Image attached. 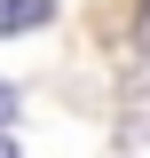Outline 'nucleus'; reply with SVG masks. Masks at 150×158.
<instances>
[{
    "label": "nucleus",
    "instance_id": "obj_1",
    "mask_svg": "<svg viewBox=\"0 0 150 158\" xmlns=\"http://www.w3.org/2000/svg\"><path fill=\"white\" fill-rule=\"evenodd\" d=\"M56 16V0H0V32H40Z\"/></svg>",
    "mask_w": 150,
    "mask_h": 158
},
{
    "label": "nucleus",
    "instance_id": "obj_2",
    "mask_svg": "<svg viewBox=\"0 0 150 158\" xmlns=\"http://www.w3.org/2000/svg\"><path fill=\"white\" fill-rule=\"evenodd\" d=\"M8 111H16V95H8V79H0V127H8Z\"/></svg>",
    "mask_w": 150,
    "mask_h": 158
},
{
    "label": "nucleus",
    "instance_id": "obj_3",
    "mask_svg": "<svg viewBox=\"0 0 150 158\" xmlns=\"http://www.w3.org/2000/svg\"><path fill=\"white\" fill-rule=\"evenodd\" d=\"M0 158H16V135H0Z\"/></svg>",
    "mask_w": 150,
    "mask_h": 158
},
{
    "label": "nucleus",
    "instance_id": "obj_4",
    "mask_svg": "<svg viewBox=\"0 0 150 158\" xmlns=\"http://www.w3.org/2000/svg\"><path fill=\"white\" fill-rule=\"evenodd\" d=\"M142 56H150V8H142Z\"/></svg>",
    "mask_w": 150,
    "mask_h": 158
}]
</instances>
